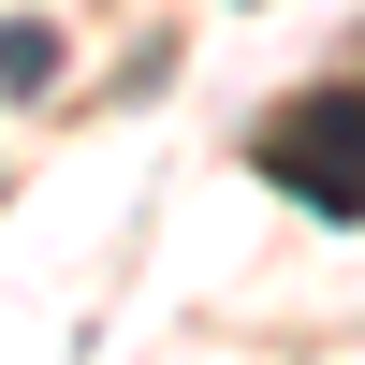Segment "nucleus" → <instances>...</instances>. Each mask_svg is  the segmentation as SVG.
<instances>
[{
    "label": "nucleus",
    "mask_w": 365,
    "mask_h": 365,
    "mask_svg": "<svg viewBox=\"0 0 365 365\" xmlns=\"http://www.w3.org/2000/svg\"><path fill=\"white\" fill-rule=\"evenodd\" d=\"M263 175H278L292 205H322V220H365V103H351V88L292 103L278 132H263Z\"/></svg>",
    "instance_id": "f257e3e1"
},
{
    "label": "nucleus",
    "mask_w": 365,
    "mask_h": 365,
    "mask_svg": "<svg viewBox=\"0 0 365 365\" xmlns=\"http://www.w3.org/2000/svg\"><path fill=\"white\" fill-rule=\"evenodd\" d=\"M44 73H58V29H29V15H15V29H0V103H29Z\"/></svg>",
    "instance_id": "f03ea898"
}]
</instances>
